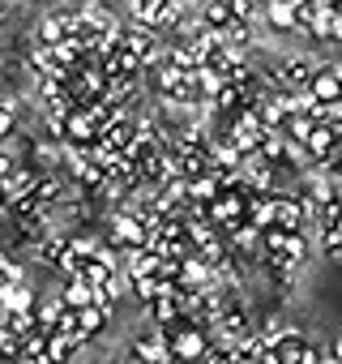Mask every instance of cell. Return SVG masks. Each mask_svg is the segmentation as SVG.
I'll use <instances>...</instances> for the list:
<instances>
[{"mask_svg":"<svg viewBox=\"0 0 342 364\" xmlns=\"http://www.w3.org/2000/svg\"><path fill=\"white\" fill-rule=\"evenodd\" d=\"M261 245H265V253H270V262L274 266H291V270H299L304 266V257H308V245H304V236L299 232H261Z\"/></svg>","mask_w":342,"mask_h":364,"instance_id":"cell-1","label":"cell"},{"mask_svg":"<svg viewBox=\"0 0 342 364\" xmlns=\"http://www.w3.org/2000/svg\"><path fill=\"white\" fill-rule=\"evenodd\" d=\"M206 347H210V338H206L202 326H184V330H171L167 334V355L176 360V364H202Z\"/></svg>","mask_w":342,"mask_h":364,"instance_id":"cell-2","label":"cell"},{"mask_svg":"<svg viewBox=\"0 0 342 364\" xmlns=\"http://www.w3.org/2000/svg\"><path fill=\"white\" fill-rule=\"evenodd\" d=\"M145 223L137 219V215H111V223H107V245L111 249H128V253H137V249H145Z\"/></svg>","mask_w":342,"mask_h":364,"instance_id":"cell-3","label":"cell"},{"mask_svg":"<svg viewBox=\"0 0 342 364\" xmlns=\"http://www.w3.org/2000/svg\"><path fill=\"white\" fill-rule=\"evenodd\" d=\"M120 48H124L137 65H154V60H158V35L145 31V26H128V31H120Z\"/></svg>","mask_w":342,"mask_h":364,"instance_id":"cell-4","label":"cell"},{"mask_svg":"<svg viewBox=\"0 0 342 364\" xmlns=\"http://www.w3.org/2000/svg\"><path fill=\"white\" fill-rule=\"evenodd\" d=\"M60 141H73V146H94L99 141V124L90 120V112L86 107H73L69 116H65V124H60Z\"/></svg>","mask_w":342,"mask_h":364,"instance_id":"cell-5","label":"cell"},{"mask_svg":"<svg viewBox=\"0 0 342 364\" xmlns=\"http://www.w3.org/2000/svg\"><path fill=\"white\" fill-rule=\"evenodd\" d=\"M304 228V202L274 193V232H299Z\"/></svg>","mask_w":342,"mask_h":364,"instance_id":"cell-6","label":"cell"},{"mask_svg":"<svg viewBox=\"0 0 342 364\" xmlns=\"http://www.w3.org/2000/svg\"><path fill=\"white\" fill-rule=\"evenodd\" d=\"M338 137H342V124H312V133H308V141H304V150L312 154V159H333V146H338Z\"/></svg>","mask_w":342,"mask_h":364,"instance_id":"cell-7","label":"cell"},{"mask_svg":"<svg viewBox=\"0 0 342 364\" xmlns=\"http://www.w3.org/2000/svg\"><path fill=\"white\" fill-rule=\"evenodd\" d=\"M308 95H312L321 107L338 103V99H342V82H338V73H333V69H316L312 82H308Z\"/></svg>","mask_w":342,"mask_h":364,"instance_id":"cell-8","label":"cell"},{"mask_svg":"<svg viewBox=\"0 0 342 364\" xmlns=\"http://www.w3.org/2000/svg\"><path fill=\"white\" fill-rule=\"evenodd\" d=\"M312 73H316V69H312L304 56H282V65H278V82H282V86H295V90H308Z\"/></svg>","mask_w":342,"mask_h":364,"instance_id":"cell-9","label":"cell"},{"mask_svg":"<svg viewBox=\"0 0 342 364\" xmlns=\"http://www.w3.org/2000/svg\"><path fill=\"white\" fill-rule=\"evenodd\" d=\"M111 274H116V266H111V262L103 257V249H99L94 257H86V262H77V274H73V279H82L86 287H99V283H107Z\"/></svg>","mask_w":342,"mask_h":364,"instance_id":"cell-10","label":"cell"},{"mask_svg":"<svg viewBox=\"0 0 342 364\" xmlns=\"http://www.w3.org/2000/svg\"><path fill=\"white\" fill-rule=\"evenodd\" d=\"M176 296H180V287H171V283H167V287H162V296L150 304V317H154L158 326H171V321H180V300H176Z\"/></svg>","mask_w":342,"mask_h":364,"instance_id":"cell-11","label":"cell"},{"mask_svg":"<svg viewBox=\"0 0 342 364\" xmlns=\"http://www.w3.org/2000/svg\"><path fill=\"white\" fill-rule=\"evenodd\" d=\"M86 338L82 334H48V351H43V364H65Z\"/></svg>","mask_w":342,"mask_h":364,"instance_id":"cell-12","label":"cell"},{"mask_svg":"<svg viewBox=\"0 0 342 364\" xmlns=\"http://www.w3.org/2000/svg\"><path fill=\"white\" fill-rule=\"evenodd\" d=\"M35 291L26 287V283H13V287H5V291H0V309H5V313H35Z\"/></svg>","mask_w":342,"mask_h":364,"instance_id":"cell-13","label":"cell"},{"mask_svg":"<svg viewBox=\"0 0 342 364\" xmlns=\"http://www.w3.org/2000/svg\"><path fill=\"white\" fill-rule=\"evenodd\" d=\"M184 77H189V73H184V69H176V65H171L167 56H158V60H154V82H158V90H162L167 99H171V95H176V90L184 86Z\"/></svg>","mask_w":342,"mask_h":364,"instance_id":"cell-14","label":"cell"},{"mask_svg":"<svg viewBox=\"0 0 342 364\" xmlns=\"http://www.w3.org/2000/svg\"><path fill=\"white\" fill-rule=\"evenodd\" d=\"M219 48H223V39H219L214 31H197V35L189 39V48H184V52H189V60H193V69H197V65H206Z\"/></svg>","mask_w":342,"mask_h":364,"instance_id":"cell-15","label":"cell"},{"mask_svg":"<svg viewBox=\"0 0 342 364\" xmlns=\"http://www.w3.org/2000/svg\"><path fill=\"white\" fill-rule=\"evenodd\" d=\"M214 326H219L223 334H236V338H244V334H248V313H244L236 300H227V304H223V317H219Z\"/></svg>","mask_w":342,"mask_h":364,"instance_id":"cell-16","label":"cell"},{"mask_svg":"<svg viewBox=\"0 0 342 364\" xmlns=\"http://www.w3.org/2000/svg\"><path fill=\"white\" fill-rule=\"evenodd\" d=\"M0 326H5V334L9 338H31V334H39V326H35V313H5L0 317Z\"/></svg>","mask_w":342,"mask_h":364,"instance_id":"cell-17","label":"cell"},{"mask_svg":"<svg viewBox=\"0 0 342 364\" xmlns=\"http://www.w3.org/2000/svg\"><path fill=\"white\" fill-rule=\"evenodd\" d=\"M60 304H65L69 313H82V309H86V304H94V300H90V287H86L82 279H69V287L60 291Z\"/></svg>","mask_w":342,"mask_h":364,"instance_id":"cell-18","label":"cell"},{"mask_svg":"<svg viewBox=\"0 0 342 364\" xmlns=\"http://www.w3.org/2000/svg\"><path fill=\"white\" fill-rule=\"evenodd\" d=\"M103 326H107V309H99V304H86V309L77 313V334H82V338L99 334Z\"/></svg>","mask_w":342,"mask_h":364,"instance_id":"cell-19","label":"cell"},{"mask_svg":"<svg viewBox=\"0 0 342 364\" xmlns=\"http://www.w3.org/2000/svg\"><path fill=\"white\" fill-rule=\"evenodd\" d=\"M312 124H316V120H308V116H295V112H287V120H282V133L291 137V146H304V141H308V133H312Z\"/></svg>","mask_w":342,"mask_h":364,"instance_id":"cell-20","label":"cell"},{"mask_svg":"<svg viewBox=\"0 0 342 364\" xmlns=\"http://www.w3.org/2000/svg\"><path fill=\"white\" fill-rule=\"evenodd\" d=\"M270 26H274V31H295V9H291V0H270Z\"/></svg>","mask_w":342,"mask_h":364,"instance_id":"cell-21","label":"cell"},{"mask_svg":"<svg viewBox=\"0 0 342 364\" xmlns=\"http://www.w3.org/2000/svg\"><path fill=\"white\" fill-rule=\"evenodd\" d=\"M65 39H69L65 18H43V26H39V43H43V48H56V43H65Z\"/></svg>","mask_w":342,"mask_h":364,"instance_id":"cell-22","label":"cell"},{"mask_svg":"<svg viewBox=\"0 0 342 364\" xmlns=\"http://www.w3.org/2000/svg\"><path fill=\"white\" fill-rule=\"evenodd\" d=\"M214 107H219L223 116H236V112L244 107V95H240L236 86H219V95H214Z\"/></svg>","mask_w":342,"mask_h":364,"instance_id":"cell-23","label":"cell"},{"mask_svg":"<svg viewBox=\"0 0 342 364\" xmlns=\"http://www.w3.org/2000/svg\"><path fill=\"white\" fill-rule=\"evenodd\" d=\"M128 283H133L137 300H145V304H154V300L162 296V287H167V283H162V279H154V274H145V279H128Z\"/></svg>","mask_w":342,"mask_h":364,"instance_id":"cell-24","label":"cell"},{"mask_svg":"<svg viewBox=\"0 0 342 364\" xmlns=\"http://www.w3.org/2000/svg\"><path fill=\"white\" fill-rule=\"evenodd\" d=\"M202 18H206V26H210V31L219 35V31H223V26L231 22V14H227V0H210V5H206V14H202Z\"/></svg>","mask_w":342,"mask_h":364,"instance_id":"cell-25","label":"cell"},{"mask_svg":"<svg viewBox=\"0 0 342 364\" xmlns=\"http://www.w3.org/2000/svg\"><path fill=\"white\" fill-rule=\"evenodd\" d=\"M22 236H26V240H43V236H48L43 215H22Z\"/></svg>","mask_w":342,"mask_h":364,"instance_id":"cell-26","label":"cell"},{"mask_svg":"<svg viewBox=\"0 0 342 364\" xmlns=\"http://www.w3.org/2000/svg\"><path fill=\"white\" fill-rule=\"evenodd\" d=\"M227 14H231V22H248L253 18V0H227Z\"/></svg>","mask_w":342,"mask_h":364,"instance_id":"cell-27","label":"cell"},{"mask_svg":"<svg viewBox=\"0 0 342 364\" xmlns=\"http://www.w3.org/2000/svg\"><path fill=\"white\" fill-rule=\"evenodd\" d=\"M13 283H22L18 266H13V262H5V257H0V291H5V287H13Z\"/></svg>","mask_w":342,"mask_h":364,"instance_id":"cell-28","label":"cell"},{"mask_svg":"<svg viewBox=\"0 0 342 364\" xmlns=\"http://www.w3.org/2000/svg\"><path fill=\"white\" fill-rule=\"evenodd\" d=\"M13 129H18V116H13V107L5 103V107H0V141L13 137Z\"/></svg>","mask_w":342,"mask_h":364,"instance_id":"cell-29","label":"cell"},{"mask_svg":"<svg viewBox=\"0 0 342 364\" xmlns=\"http://www.w3.org/2000/svg\"><path fill=\"white\" fill-rule=\"evenodd\" d=\"M304 31H308V35H312L316 43H329V18H312V22H308Z\"/></svg>","mask_w":342,"mask_h":364,"instance_id":"cell-30","label":"cell"},{"mask_svg":"<svg viewBox=\"0 0 342 364\" xmlns=\"http://www.w3.org/2000/svg\"><path fill=\"white\" fill-rule=\"evenodd\" d=\"M202 364H231V351L210 343V347H206V355H202Z\"/></svg>","mask_w":342,"mask_h":364,"instance_id":"cell-31","label":"cell"},{"mask_svg":"<svg viewBox=\"0 0 342 364\" xmlns=\"http://www.w3.org/2000/svg\"><path fill=\"white\" fill-rule=\"evenodd\" d=\"M321 249H325L329 257H338V253H342V232H325V236H321Z\"/></svg>","mask_w":342,"mask_h":364,"instance_id":"cell-32","label":"cell"},{"mask_svg":"<svg viewBox=\"0 0 342 364\" xmlns=\"http://www.w3.org/2000/svg\"><path fill=\"white\" fill-rule=\"evenodd\" d=\"M299 364H321V351H316L312 343H304V351H299Z\"/></svg>","mask_w":342,"mask_h":364,"instance_id":"cell-33","label":"cell"},{"mask_svg":"<svg viewBox=\"0 0 342 364\" xmlns=\"http://www.w3.org/2000/svg\"><path fill=\"white\" fill-rule=\"evenodd\" d=\"M124 364H145V360H141L137 351H128V355H124Z\"/></svg>","mask_w":342,"mask_h":364,"instance_id":"cell-34","label":"cell"},{"mask_svg":"<svg viewBox=\"0 0 342 364\" xmlns=\"http://www.w3.org/2000/svg\"><path fill=\"white\" fill-rule=\"evenodd\" d=\"M333 360L342 364V338H333Z\"/></svg>","mask_w":342,"mask_h":364,"instance_id":"cell-35","label":"cell"},{"mask_svg":"<svg viewBox=\"0 0 342 364\" xmlns=\"http://www.w3.org/2000/svg\"><path fill=\"white\" fill-rule=\"evenodd\" d=\"M333 163H342V137H338V146H333Z\"/></svg>","mask_w":342,"mask_h":364,"instance_id":"cell-36","label":"cell"},{"mask_svg":"<svg viewBox=\"0 0 342 364\" xmlns=\"http://www.w3.org/2000/svg\"><path fill=\"white\" fill-rule=\"evenodd\" d=\"M333 73H338V82H342V69H333Z\"/></svg>","mask_w":342,"mask_h":364,"instance_id":"cell-37","label":"cell"},{"mask_svg":"<svg viewBox=\"0 0 342 364\" xmlns=\"http://www.w3.org/2000/svg\"><path fill=\"white\" fill-rule=\"evenodd\" d=\"M0 206H5V193H0Z\"/></svg>","mask_w":342,"mask_h":364,"instance_id":"cell-38","label":"cell"}]
</instances>
